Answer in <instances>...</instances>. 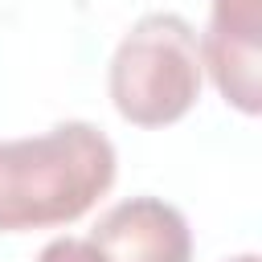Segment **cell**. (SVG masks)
<instances>
[{
  "label": "cell",
  "mask_w": 262,
  "mask_h": 262,
  "mask_svg": "<svg viewBox=\"0 0 262 262\" xmlns=\"http://www.w3.org/2000/svg\"><path fill=\"white\" fill-rule=\"evenodd\" d=\"M115 184V147L94 123H57L45 135L0 143V229L78 221Z\"/></svg>",
  "instance_id": "obj_1"
},
{
  "label": "cell",
  "mask_w": 262,
  "mask_h": 262,
  "mask_svg": "<svg viewBox=\"0 0 262 262\" xmlns=\"http://www.w3.org/2000/svg\"><path fill=\"white\" fill-rule=\"evenodd\" d=\"M201 41L176 12L139 16L111 57L115 111L135 127H168L201 94Z\"/></svg>",
  "instance_id": "obj_2"
},
{
  "label": "cell",
  "mask_w": 262,
  "mask_h": 262,
  "mask_svg": "<svg viewBox=\"0 0 262 262\" xmlns=\"http://www.w3.org/2000/svg\"><path fill=\"white\" fill-rule=\"evenodd\" d=\"M102 262H192V233L176 205L160 196L119 201L86 237Z\"/></svg>",
  "instance_id": "obj_3"
},
{
  "label": "cell",
  "mask_w": 262,
  "mask_h": 262,
  "mask_svg": "<svg viewBox=\"0 0 262 262\" xmlns=\"http://www.w3.org/2000/svg\"><path fill=\"white\" fill-rule=\"evenodd\" d=\"M258 49H262V0H213V20L201 37V61L209 66L225 102L242 115H258Z\"/></svg>",
  "instance_id": "obj_4"
},
{
  "label": "cell",
  "mask_w": 262,
  "mask_h": 262,
  "mask_svg": "<svg viewBox=\"0 0 262 262\" xmlns=\"http://www.w3.org/2000/svg\"><path fill=\"white\" fill-rule=\"evenodd\" d=\"M37 262H102V258H98L94 246L82 242V237H53V242L37 254Z\"/></svg>",
  "instance_id": "obj_5"
},
{
  "label": "cell",
  "mask_w": 262,
  "mask_h": 262,
  "mask_svg": "<svg viewBox=\"0 0 262 262\" xmlns=\"http://www.w3.org/2000/svg\"><path fill=\"white\" fill-rule=\"evenodd\" d=\"M229 262H258V254H237V258H229Z\"/></svg>",
  "instance_id": "obj_6"
}]
</instances>
